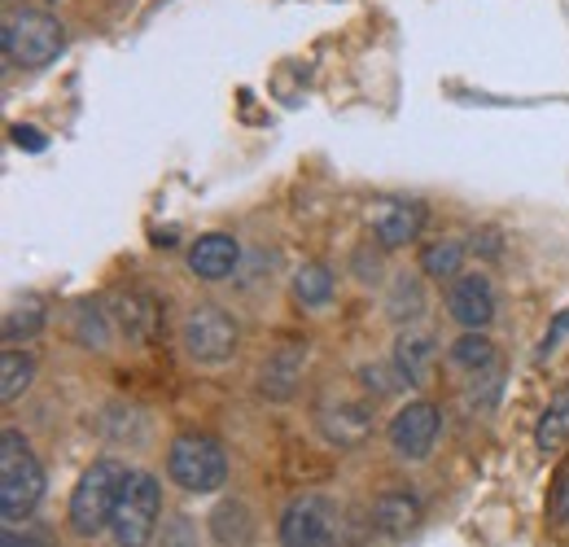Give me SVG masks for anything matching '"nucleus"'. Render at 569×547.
I'll list each match as a JSON object with an SVG mask.
<instances>
[{
    "mask_svg": "<svg viewBox=\"0 0 569 547\" xmlns=\"http://www.w3.org/2000/svg\"><path fill=\"white\" fill-rule=\"evenodd\" d=\"M44 499V465L18 429L0 434V517L9 526L27 521Z\"/></svg>",
    "mask_w": 569,
    "mask_h": 547,
    "instance_id": "obj_1",
    "label": "nucleus"
},
{
    "mask_svg": "<svg viewBox=\"0 0 569 547\" xmlns=\"http://www.w3.org/2000/svg\"><path fill=\"white\" fill-rule=\"evenodd\" d=\"M128 478H132V469L123 460H114V456L97 460L79 478L71 495V513H67V521H71V530L79 539H97L101 530H110V517L119 508V495H123Z\"/></svg>",
    "mask_w": 569,
    "mask_h": 547,
    "instance_id": "obj_2",
    "label": "nucleus"
},
{
    "mask_svg": "<svg viewBox=\"0 0 569 547\" xmlns=\"http://www.w3.org/2000/svg\"><path fill=\"white\" fill-rule=\"evenodd\" d=\"M0 44H4V58L13 67L44 70L49 62H58V53L67 49V31L44 9H9L4 27H0Z\"/></svg>",
    "mask_w": 569,
    "mask_h": 547,
    "instance_id": "obj_3",
    "label": "nucleus"
},
{
    "mask_svg": "<svg viewBox=\"0 0 569 547\" xmlns=\"http://www.w3.org/2000/svg\"><path fill=\"white\" fill-rule=\"evenodd\" d=\"M167 474H171V481L180 490H189V495H214L228 481V451H223V442L211 438V434L184 429L167 447Z\"/></svg>",
    "mask_w": 569,
    "mask_h": 547,
    "instance_id": "obj_4",
    "label": "nucleus"
},
{
    "mask_svg": "<svg viewBox=\"0 0 569 547\" xmlns=\"http://www.w3.org/2000/svg\"><path fill=\"white\" fill-rule=\"evenodd\" d=\"M158 521H162V486L153 474H132L123 495H119V508L110 517V535L119 547H149L158 535Z\"/></svg>",
    "mask_w": 569,
    "mask_h": 547,
    "instance_id": "obj_5",
    "label": "nucleus"
},
{
    "mask_svg": "<svg viewBox=\"0 0 569 547\" xmlns=\"http://www.w3.org/2000/svg\"><path fill=\"white\" fill-rule=\"evenodd\" d=\"M342 513L329 495L307 490L293 495L281 513V547H338Z\"/></svg>",
    "mask_w": 569,
    "mask_h": 547,
    "instance_id": "obj_6",
    "label": "nucleus"
},
{
    "mask_svg": "<svg viewBox=\"0 0 569 547\" xmlns=\"http://www.w3.org/2000/svg\"><path fill=\"white\" fill-rule=\"evenodd\" d=\"M237 342H241L237 320L214 302L193 307L184 316V325H180V346H184V355L193 364H228L237 355Z\"/></svg>",
    "mask_w": 569,
    "mask_h": 547,
    "instance_id": "obj_7",
    "label": "nucleus"
},
{
    "mask_svg": "<svg viewBox=\"0 0 569 547\" xmlns=\"http://www.w3.org/2000/svg\"><path fill=\"white\" fill-rule=\"evenodd\" d=\"M106 311H110L114 329L132 346H149L158 338V329H162V302L144 285H119V289H110Z\"/></svg>",
    "mask_w": 569,
    "mask_h": 547,
    "instance_id": "obj_8",
    "label": "nucleus"
},
{
    "mask_svg": "<svg viewBox=\"0 0 569 547\" xmlns=\"http://www.w3.org/2000/svg\"><path fill=\"white\" fill-rule=\"evenodd\" d=\"M438 434H442V411L433 408L429 399H412V404H403V408L395 411L390 429H386L390 451H395L399 460H429V451H433Z\"/></svg>",
    "mask_w": 569,
    "mask_h": 547,
    "instance_id": "obj_9",
    "label": "nucleus"
},
{
    "mask_svg": "<svg viewBox=\"0 0 569 547\" xmlns=\"http://www.w3.org/2000/svg\"><path fill=\"white\" fill-rule=\"evenodd\" d=\"M447 311H451V320H456L465 334L491 329V320H496V289H491V280L482 272H469V276L460 272L451 280Z\"/></svg>",
    "mask_w": 569,
    "mask_h": 547,
    "instance_id": "obj_10",
    "label": "nucleus"
},
{
    "mask_svg": "<svg viewBox=\"0 0 569 547\" xmlns=\"http://www.w3.org/2000/svg\"><path fill=\"white\" fill-rule=\"evenodd\" d=\"M372 404L377 399H356V395H338L329 399L325 408L316 411V425L320 434L333 442V447H359L372 429Z\"/></svg>",
    "mask_w": 569,
    "mask_h": 547,
    "instance_id": "obj_11",
    "label": "nucleus"
},
{
    "mask_svg": "<svg viewBox=\"0 0 569 547\" xmlns=\"http://www.w3.org/2000/svg\"><path fill=\"white\" fill-rule=\"evenodd\" d=\"M302 368H307V346H277L259 368V395L268 404H289L302 386Z\"/></svg>",
    "mask_w": 569,
    "mask_h": 547,
    "instance_id": "obj_12",
    "label": "nucleus"
},
{
    "mask_svg": "<svg viewBox=\"0 0 569 547\" xmlns=\"http://www.w3.org/2000/svg\"><path fill=\"white\" fill-rule=\"evenodd\" d=\"M421 517H426V504H421V495L412 486H390V490H381L372 499V521L390 539H408L421 526Z\"/></svg>",
    "mask_w": 569,
    "mask_h": 547,
    "instance_id": "obj_13",
    "label": "nucleus"
},
{
    "mask_svg": "<svg viewBox=\"0 0 569 547\" xmlns=\"http://www.w3.org/2000/svg\"><path fill=\"white\" fill-rule=\"evenodd\" d=\"M241 268V246L228 232H207L189 246V272L198 280H228Z\"/></svg>",
    "mask_w": 569,
    "mask_h": 547,
    "instance_id": "obj_14",
    "label": "nucleus"
},
{
    "mask_svg": "<svg viewBox=\"0 0 569 547\" xmlns=\"http://www.w3.org/2000/svg\"><path fill=\"white\" fill-rule=\"evenodd\" d=\"M426 228V206L421 202H386L372 215V237L381 241V250H399L408 241H417Z\"/></svg>",
    "mask_w": 569,
    "mask_h": 547,
    "instance_id": "obj_15",
    "label": "nucleus"
},
{
    "mask_svg": "<svg viewBox=\"0 0 569 547\" xmlns=\"http://www.w3.org/2000/svg\"><path fill=\"white\" fill-rule=\"evenodd\" d=\"M207 526H211L214 547H250L254 544V513H250L241 499H219Z\"/></svg>",
    "mask_w": 569,
    "mask_h": 547,
    "instance_id": "obj_16",
    "label": "nucleus"
},
{
    "mask_svg": "<svg viewBox=\"0 0 569 547\" xmlns=\"http://www.w3.org/2000/svg\"><path fill=\"white\" fill-rule=\"evenodd\" d=\"M395 368H399L403 386H426L429 372H433V338H426V334H399Z\"/></svg>",
    "mask_w": 569,
    "mask_h": 547,
    "instance_id": "obj_17",
    "label": "nucleus"
},
{
    "mask_svg": "<svg viewBox=\"0 0 569 547\" xmlns=\"http://www.w3.org/2000/svg\"><path fill=\"white\" fill-rule=\"evenodd\" d=\"M535 447L543 456H557L569 447V381L552 395L548 411L539 416V429H535Z\"/></svg>",
    "mask_w": 569,
    "mask_h": 547,
    "instance_id": "obj_18",
    "label": "nucleus"
},
{
    "mask_svg": "<svg viewBox=\"0 0 569 547\" xmlns=\"http://www.w3.org/2000/svg\"><path fill=\"white\" fill-rule=\"evenodd\" d=\"M386 316H390L395 325H417V320L426 316V285L408 272L395 276L390 298H386Z\"/></svg>",
    "mask_w": 569,
    "mask_h": 547,
    "instance_id": "obj_19",
    "label": "nucleus"
},
{
    "mask_svg": "<svg viewBox=\"0 0 569 547\" xmlns=\"http://www.w3.org/2000/svg\"><path fill=\"white\" fill-rule=\"evenodd\" d=\"M289 289H293V302L298 307H325L329 298H333V289H338V280L333 272L325 268V263H302L293 280H289Z\"/></svg>",
    "mask_w": 569,
    "mask_h": 547,
    "instance_id": "obj_20",
    "label": "nucleus"
},
{
    "mask_svg": "<svg viewBox=\"0 0 569 547\" xmlns=\"http://www.w3.org/2000/svg\"><path fill=\"white\" fill-rule=\"evenodd\" d=\"M31 377H36V359L27 350H13V346L0 350V399L4 404H18L31 386Z\"/></svg>",
    "mask_w": 569,
    "mask_h": 547,
    "instance_id": "obj_21",
    "label": "nucleus"
},
{
    "mask_svg": "<svg viewBox=\"0 0 569 547\" xmlns=\"http://www.w3.org/2000/svg\"><path fill=\"white\" fill-rule=\"evenodd\" d=\"M451 364L460 368V372H469V377H478V372H491L499 368V355L491 338L487 334H465L460 342L451 346Z\"/></svg>",
    "mask_w": 569,
    "mask_h": 547,
    "instance_id": "obj_22",
    "label": "nucleus"
},
{
    "mask_svg": "<svg viewBox=\"0 0 569 547\" xmlns=\"http://www.w3.org/2000/svg\"><path fill=\"white\" fill-rule=\"evenodd\" d=\"M460 263H465V246L460 241H429L426 250H421V272L429 280H456L460 276Z\"/></svg>",
    "mask_w": 569,
    "mask_h": 547,
    "instance_id": "obj_23",
    "label": "nucleus"
},
{
    "mask_svg": "<svg viewBox=\"0 0 569 547\" xmlns=\"http://www.w3.org/2000/svg\"><path fill=\"white\" fill-rule=\"evenodd\" d=\"M110 311H101L97 302H83L79 316H74V338L79 346H92V350H106L110 346Z\"/></svg>",
    "mask_w": 569,
    "mask_h": 547,
    "instance_id": "obj_24",
    "label": "nucleus"
},
{
    "mask_svg": "<svg viewBox=\"0 0 569 547\" xmlns=\"http://www.w3.org/2000/svg\"><path fill=\"white\" fill-rule=\"evenodd\" d=\"M44 329V307H36V302H27V307H13L9 316H4V342H27V338H36Z\"/></svg>",
    "mask_w": 569,
    "mask_h": 547,
    "instance_id": "obj_25",
    "label": "nucleus"
},
{
    "mask_svg": "<svg viewBox=\"0 0 569 547\" xmlns=\"http://www.w3.org/2000/svg\"><path fill=\"white\" fill-rule=\"evenodd\" d=\"M359 381H363L368 399H386V395H395V390L403 386V377H399L395 364H363V368H359Z\"/></svg>",
    "mask_w": 569,
    "mask_h": 547,
    "instance_id": "obj_26",
    "label": "nucleus"
},
{
    "mask_svg": "<svg viewBox=\"0 0 569 547\" xmlns=\"http://www.w3.org/2000/svg\"><path fill=\"white\" fill-rule=\"evenodd\" d=\"M499 390H503V372L499 368H491V372H478L473 381H469V408H478V411H491L496 408V399H499Z\"/></svg>",
    "mask_w": 569,
    "mask_h": 547,
    "instance_id": "obj_27",
    "label": "nucleus"
},
{
    "mask_svg": "<svg viewBox=\"0 0 569 547\" xmlns=\"http://www.w3.org/2000/svg\"><path fill=\"white\" fill-rule=\"evenodd\" d=\"M0 547H53V535L49 530H40V526H4V535H0Z\"/></svg>",
    "mask_w": 569,
    "mask_h": 547,
    "instance_id": "obj_28",
    "label": "nucleus"
},
{
    "mask_svg": "<svg viewBox=\"0 0 569 547\" xmlns=\"http://www.w3.org/2000/svg\"><path fill=\"white\" fill-rule=\"evenodd\" d=\"M162 547H198V526L189 517H176L167 530H162Z\"/></svg>",
    "mask_w": 569,
    "mask_h": 547,
    "instance_id": "obj_29",
    "label": "nucleus"
},
{
    "mask_svg": "<svg viewBox=\"0 0 569 547\" xmlns=\"http://www.w3.org/2000/svg\"><path fill=\"white\" fill-rule=\"evenodd\" d=\"M9 137H13L18 149H27V153H40V149H44V132H36V128H22V123H18Z\"/></svg>",
    "mask_w": 569,
    "mask_h": 547,
    "instance_id": "obj_30",
    "label": "nucleus"
},
{
    "mask_svg": "<svg viewBox=\"0 0 569 547\" xmlns=\"http://www.w3.org/2000/svg\"><path fill=\"white\" fill-rule=\"evenodd\" d=\"M552 517H557L561 526H569V474H561V481H557V495H552Z\"/></svg>",
    "mask_w": 569,
    "mask_h": 547,
    "instance_id": "obj_31",
    "label": "nucleus"
},
{
    "mask_svg": "<svg viewBox=\"0 0 569 547\" xmlns=\"http://www.w3.org/2000/svg\"><path fill=\"white\" fill-rule=\"evenodd\" d=\"M566 334H569V311H561V316H557V325H552V334H548V338L539 342V355L548 359V355H552V350L561 346V338H566Z\"/></svg>",
    "mask_w": 569,
    "mask_h": 547,
    "instance_id": "obj_32",
    "label": "nucleus"
},
{
    "mask_svg": "<svg viewBox=\"0 0 569 547\" xmlns=\"http://www.w3.org/2000/svg\"><path fill=\"white\" fill-rule=\"evenodd\" d=\"M473 250H482L487 259H499V232H496V228H482V232H473Z\"/></svg>",
    "mask_w": 569,
    "mask_h": 547,
    "instance_id": "obj_33",
    "label": "nucleus"
}]
</instances>
